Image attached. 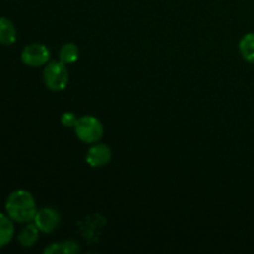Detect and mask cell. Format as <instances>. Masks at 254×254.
Instances as JSON below:
<instances>
[{
	"label": "cell",
	"instance_id": "obj_2",
	"mask_svg": "<svg viewBox=\"0 0 254 254\" xmlns=\"http://www.w3.org/2000/svg\"><path fill=\"white\" fill-rule=\"evenodd\" d=\"M74 133L77 138L86 144H96L102 139L104 133L101 121L92 116H83L74 124Z\"/></svg>",
	"mask_w": 254,
	"mask_h": 254
},
{
	"label": "cell",
	"instance_id": "obj_11",
	"mask_svg": "<svg viewBox=\"0 0 254 254\" xmlns=\"http://www.w3.org/2000/svg\"><path fill=\"white\" fill-rule=\"evenodd\" d=\"M240 52L246 61L254 64V32L246 34L241 39Z\"/></svg>",
	"mask_w": 254,
	"mask_h": 254
},
{
	"label": "cell",
	"instance_id": "obj_8",
	"mask_svg": "<svg viewBox=\"0 0 254 254\" xmlns=\"http://www.w3.org/2000/svg\"><path fill=\"white\" fill-rule=\"evenodd\" d=\"M39 232L40 230L36 227L35 223H29L25 226L17 235V241L22 247H32L36 245L37 240H39Z\"/></svg>",
	"mask_w": 254,
	"mask_h": 254
},
{
	"label": "cell",
	"instance_id": "obj_3",
	"mask_svg": "<svg viewBox=\"0 0 254 254\" xmlns=\"http://www.w3.org/2000/svg\"><path fill=\"white\" fill-rule=\"evenodd\" d=\"M44 83L50 91L59 92L68 83V69L62 61L47 62L44 68Z\"/></svg>",
	"mask_w": 254,
	"mask_h": 254
},
{
	"label": "cell",
	"instance_id": "obj_12",
	"mask_svg": "<svg viewBox=\"0 0 254 254\" xmlns=\"http://www.w3.org/2000/svg\"><path fill=\"white\" fill-rule=\"evenodd\" d=\"M59 56L60 61H62L64 64H73V62H76L77 60H78V47H77V45L73 44V42H67V44H64V46L61 47V50H60L59 52Z\"/></svg>",
	"mask_w": 254,
	"mask_h": 254
},
{
	"label": "cell",
	"instance_id": "obj_7",
	"mask_svg": "<svg viewBox=\"0 0 254 254\" xmlns=\"http://www.w3.org/2000/svg\"><path fill=\"white\" fill-rule=\"evenodd\" d=\"M16 41V29L11 20L0 17V44L10 46Z\"/></svg>",
	"mask_w": 254,
	"mask_h": 254
},
{
	"label": "cell",
	"instance_id": "obj_10",
	"mask_svg": "<svg viewBox=\"0 0 254 254\" xmlns=\"http://www.w3.org/2000/svg\"><path fill=\"white\" fill-rule=\"evenodd\" d=\"M14 232L15 228L11 218L0 212V248L9 245L14 237Z\"/></svg>",
	"mask_w": 254,
	"mask_h": 254
},
{
	"label": "cell",
	"instance_id": "obj_1",
	"mask_svg": "<svg viewBox=\"0 0 254 254\" xmlns=\"http://www.w3.org/2000/svg\"><path fill=\"white\" fill-rule=\"evenodd\" d=\"M5 210L12 221L19 223L31 222L37 212L34 196L26 190L12 191L5 203Z\"/></svg>",
	"mask_w": 254,
	"mask_h": 254
},
{
	"label": "cell",
	"instance_id": "obj_4",
	"mask_svg": "<svg viewBox=\"0 0 254 254\" xmlns=\"http://www.w3.org/2000/svg\"><path fill=\"white\" fill-rule=\"evenodd\" d=\"M50 50L42 44H30L22 50L21 61L29 67L44 66L50 60Z\"/></svg>",
	"mask_w": 254,
	"mask_h": 254
},
{
	"label": "cell",
	"instance_id": "obj_5",
	"mask_svg": "<svg viewBox=\"0 0 254 254\" xmlns=\"http://www.w3.org/2000/svg\"><path fill=\"white\" fill-rule=\"evenodd\" d=\"M60 221L61 218H60L59 212L51 207L41 208L37 211L34 217V223L39 228L40 232L44 233H50L56 230L60 225Z\"/></svg>",
	"mask_w": 254,
	"mask_h": 254
},
{
	"label": "cell",
	"instance_id": "obj_9",
	"mask_svg": "<svg viewBox=\"0 0 254 254\" xmlns=\"http://www.w3.org/2000/svg\"><path fill=\"white\" fill-rule=\"evenodd\" d=\"M79 252V246L76 241H64L50 245L44 250L45 254H76Z\"/></svg>",
	"mask_w": 254,
	"mask_h": 254
},
{
	"label": "cell",
	"instance_id": "obj_13",
	"mask_svg": "<svg viewBox=\"0 0 254 254\" xmlns=\"http://www.w3.org/2000/svg\"><path fill=\"white\" fill-rule=\"evenodd\" d=\"M77 121H78V118H77L76 114L72 113V112H66V113L62 114L61 117V123L64 124V127H67V128H69V127H74V124L77 123Z\"/></svg>",
	"mask_w": 254,
	"mask_h": 254
},
{
	"label": "cell",
	"instance_id": "obj_6",
	"mask_svg": "<svg viewBox=\"0 0 254 254\" xmlns=\"http://www.w3.org/2000/svg\"><path fill=\"white\" fill-rule=\"evenodd\" d=\"M112 159V150L106 144H97L88 149L86 161L92 168H102L107 165Z\"/></svg>",
	"mask_w": 254,
	"mask_h": 254
}]
</instances>
